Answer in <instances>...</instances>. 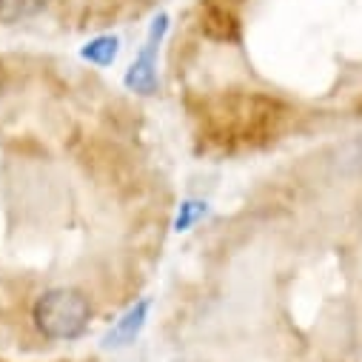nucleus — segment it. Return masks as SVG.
Here are the masks:
<instances>
[{
	"instance_id": "f257e3e1",
	"label": "nucleus",
	"mask_w": 362,
	"mask_h": 362,
	"mask_svg": "<svg viewBox=\"0 0 362 362\" xmlns=\"http://www.w3.org/2000/svg\"><path fill=\"white\" fill-rule=\"evenodd\" d=\"M32 317L46 339L69 342L86 334L92 320V303L77 288H52L37 297Z\"/></svg>"
},
{
	"instance_id": "f03ea898",
	"label": "nucleus",
	"mask_w": 362,
	"mask_h": 362,
	"mask_svg": "<svg viewBox=\"0 0 362 362\" xmlns=\"http://www.w3.org/2000/svg\"><path fill=\"white\" fill-rule=\"evenodd\" d=\"M165 32H168V15L160 12V15L151 21V29H148L146 43L140 46L137 57H134L132 66L126 69V77H123L126 88H132V92H137V95H143V98L157 95V86H160V83H157V52H160V43H163Z\"/></svg>"
},
{
	"instance_id": "7ed1b4c3",
	"label": "nucleus",
	"mask_w": 362,
	"mask_h": 362,
	"mask_svg": "<svg viewBox=\"0 0 362 362\" xmlns=\"http://www.w3.org/2000/svg\"><path fill=\"white\" fill-rule=\"evenodd\" d=\"M148 314H151V300H148V297H143V300H137L134 305H129V308L120 314V320L106 331L103 348L120 351V348L134 345V339L140 337V331H143L146 322H148Z\"/></svg>"
},
{
	"instance_id": "20e7f679",
	"label": "nucleus",
	"mask_w": 362,
	"mask_h": 362,
	"mask_svg": "<svg viewBox=\"0 0 362 362\" xmlns=\"http://www.w3.org/2000/svg\"><path fill=\"white\" fill-rule=\"evenodd\" d=\"M120 54V37L117 35H100V37H92L88 43H83L80 49V57L88 60V63H95L100 69L112 66Z\"/></svg>"
},
{
	"instance_id": "39448f33",
	"label": "nucleus",
	"mask_w": 362,
	"mask_h": 362,
	"mask_svg": "<svg viewBox=\"0 0 362 362\" xmlns=\"http://www.w3.org/2000/svg\"><path fill=\"white\" fill-rule=\"evenodd\" d=\"M52 0H0V21L4 23H23L37 18Z\"/></svg>"
},
{
	"instance_id": "423d86ee",
	"label": "nucleus",
	"mask_w": 362,
	"mask_h": 362,
	"mask_svg": "<svg viewBox=\"0 0 362 362\" xmlns=\"http://www.w3.org/2000/svg\"><path fill=\"white\" fill-rule=\"evenodd\" d=\"M206 214H209V203H203V200H186V203H180V211H177V220H174V231L177 234L192 231Z\"/></svg>"
}]
</instances>
